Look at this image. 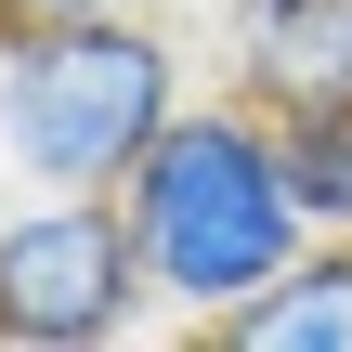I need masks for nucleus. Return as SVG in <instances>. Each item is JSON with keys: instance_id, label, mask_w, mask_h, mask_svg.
Segmentation results:
<instances>
[{"instance_id": "1", "label": "nucleus", "mask_w": 352, "mask_h": 352, "mask_svg": "<svg viewBox=\"0 0 352 352\" xmlns=\"http://www.w3.org/2000/svg\"><path fill=\"white\" fill-rule=\"evenodd\" d=\"M131 235H144V274H157V314L170 327H235L300 248H314V209L287 183V118L222 91V104H183L131 183H118Z\"/></svg>"}, {"instance_id": "2", "label": "nucleus", "mask_w": 352, "mask_h": 352, "mask_svg": "<svg viewBox=\"0 0 352 352\" xmlns=\"http://www.w3.org/2000/svg\"><path fill=\"white\" fill-rule=\"evenodd\" d=\"M183 39L91 0V13H13L0 26V157L13 183H131V157L183 118Z\"/></svg>"}, {"instance_id": "3", "label": "nucleus", "mask_w": 352, "mask_h": 352, "mask_svg": "<svg viewBox=\"0 0 352 352\" xmlns=\"http://www.w3.org/2000/svg\"><path fill=\"white\" fill-rule=\"evenodd\" d=\"M157 274L144 235L104 183H26V209H0V340L13 352H91V340H144Z\"/></svg>"}, {"instance_id": "4", "label": "nucleus", "mask_w": 352, "mask_h": 352, "mask_svg": "<svg viewBox=\"0 0 352 352\" xmlns=\"http://www.w3.org/2000/svg\"><path fill=\"white\" fill-rule=\"evenodd\" d=\"M222 78L274 118L352 104V0H222Z\"/></svg>"}, {"instance_id": "5", "label": "nucleus", "mask_w": 352, "mask_h": 352, "mask_svg": "<svg viewBox=\"0 0 352 352\" xmlns=\"http://www.w3.org/2000/svg\"><path fill=\"white\" fill-rule=\"evenodd\" d=\"M222 340L235 352H352V235H314Z\"/></svg>"}, {"instance_id": "6", "label": "nucleus", "mask_w": 352, "mask_h": 352, "mask_svg": "<svg viewBox=\"0 0 352 352\" xmlns=\"http://www.w3.org/2000/svg\"><path fill=\"white\" fill-rule=\"evenodd\" d=\"M287 183H300L314 235H352V104H314V118H287Z\"/></svg>"}, {"instance_id": "7", "label": "nucleus", "mask_w": 352, "mask_h": 352, "mask_svg": "<svg viewBox=\"0 0 352 352\" xmlns=\"http://www.w3.org/2000/svg\"><path fill=\"white\" fill-rule=\"evenodd\" d=\"M13 13H91V0H0V26H13Z\"/></svg>"}]
</instances>
